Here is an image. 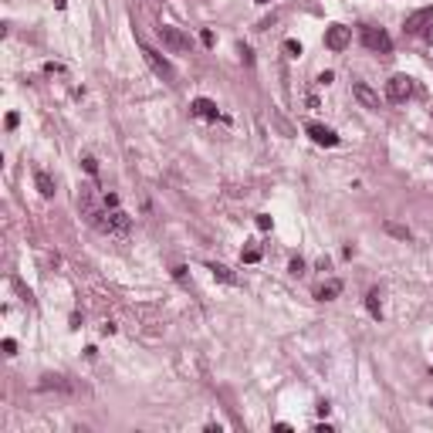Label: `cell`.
Segmentation results:
<instances>
[{
    "instance_id": "5",
    "label": "cell",
    "mask_w": 433,
    "mask_h": 433,
    "mask_svg": "<svg viewBox=\"0 0 433 433\" xmlns=\"http://www.w3.org/2000/svg\"><path fill=\"white\" fill-rule=\"evenodd\" d=\"M143 58L149 61V68H152V72L159 74V78H166V81H173V78H176V72H173V65H169V61H166V58H162L159 51H152L149 44H143Z\"/></svg>"
},
{
    "instance_id": "6",
    "label": "cell",
    "mask_w": 433,
    "mask_h": 433,
    "mask_svg": "<svg viewBox=\"0 0 433 433\" xmlns=\"http://www.w3.org/2000/svg\"><path fill=\"white\" fill-rule=\"evenodd\" d=\"M349 41H352V31L342 27V24H332V27L325 31V48H328V51H345Z\"/></svg>"
},
{
    "instance_id": "30",
    "label": "cell",
    "mask_w": 433,
    "mask_h": 433,
    "mask_svg": "<svg viewBox=\"0 0 433 433\" xmlns=\"http://www.w3.org/2000/svg\"><path fill=\"white\" fill-rule=\"evenodd\" d=\"M257 3H271V0H257Z\"/></svg>"
},
{
    "instance_id": "4",
    "label": "cell",
    "mask_w": 433,
    "mask_h": 433,
    "mask_svg": "<svg viewBox=\"0 0 433 433\" xmlns=\"http://www.w3.org/2000/svg\"><path fill=\"white\" fill-rule=\"evenodd\" d=\"M386 95H389V102H406L413 95V78L410 74H393L386 81Z\"/></svg>"
},
{
    "instance_id": "21",
    "label": "cell",
    "mask_w": 433,
    "mask_h": 433,
    "mask_svg": "<svg viewBox=\"0 0 433 433\" xmlns=\"http://www.w3.org/2000/svg\"><path fill=\"white\" fill-rule=\"evenodd\" d=\"M44 74H65V65H58V61H48V65H44Z\"/></svg>"
},
{
    "instance_id": "26",
    "label": "cell",
    "mask_w": 433,
    "mask_h": 433,
    "mask_svg": "<svg viewBox=\"0 0 433 433\" xmlns=\"http://www.w3.org/2000/svg\"><path fill=\"white\" fill-rule=\"evenodd\" d=\"M115 207H119V197L108 193V197H105V210H115Z\"/></svg>"
},
{
    "instance_id": "25",
    "label": "cell",
    "mask_w": 433,
    "mask_h": 433,
    "mask_svg": "<svg viewBox=\"0 0 433 433\" xmlns=\"http://www.w3.org/2000/svg\"><path fill=\"white\" fill-rule=\"evenodd\" d=\"M17 122H20V115L17 112H7V129H17Z\"/></svg>"
},
{
    "instance_id": "20",
    "label": "cell",
    "mask_w": 433,
    "mask_h": 433,
    "mask_svg": "<svg viewBox=\"0 0 433 433\" xmlns=\"http://www.w3.org/2000/svg\"><path fill=\"white\" fill-rule=\"evenodd\" d=\"M271 227H274V220H271V216H268V214H257V230H271Z\"/></svg>"
},
{
    "instance_id": "9",
    "label": "cell",
    "mask_w": 433,
    "mask_h": 433,
    "mask_svg": "<svg viewBox=\"0 0 433 433\" xmlns=\"http://www.w3.org/2000/svg\"><path fill=\"white\" fill-rule=\"evenodd\" d=\"M430 20H433V7H420V10H413V14L406 17V31L416 34V31H420L423 24H430Z\"/></svg>"
},
{
    "instance_id": "10",
    "label": "cell",
    "mask_w": 433,
    "mask_h": 433,
    "mask_svg": "<svg viewBox=\"0 0 433 433\" xmlns=\"http://www.w3.org/2000/svg\"><path fill=\"white\" fill-rule=\"evenodd\" d=\"M193 112H197L200 119H216V115H220V108H216L214 98H193Z\"/></svg>"
},
{
    "instance_id": "1",
    "label": "cell",
    "mask_w": 433,
    "mask_h": 433,
    "mask_svg": "<svg viewBox=\"0 0 433 433\" xmlns=\"http://www.w3.org/2000/svg\"><path fill=\"white\" fill-rule=\"evenodd\" d=\"M91 223H95L98 230H108V234H112V230L126 234L132 220H129V214H122V210L115 207V210H105V214H91Z\"/></svg>"
},
{
    "instance_id": "17",
    "label": "cell",
    "mask_w": 433,
    "mask_h": 433,
    "mask_svg": "<svg viewBox=\"0 0 433 433\" xmlns=\"http://www.w3.org/2000/svg\"><path fill=\"white\" fill-rule=\"evenodd\" d=\"M240 261H244V264H257V261H261V251H257V247H247V251L240 254Z\"/></svg>"
},
{
    "instance_id": "3",
    "label": "cell",
    "mask_w": 433,
    "mask_h": 433,
    "mask_svg": "<svg viewBox=\"0 0 433 433\" xmlns=\"http://www.w3.org/2000/svg\"><path fill=\"white\" fill-rule=\"evenodd\" d=\"M159 31V37H162V44L173 51V54H183L186 48H190V37L180 31V27H173V24H162V27H156Z\"/></svg>"
},
{
    "instance_id": "24",
    "label": "cell",
    "mask_w": 433,
    "mask_h": 433,
    "mask_svg": "<svg viewBox=\"0 0 433 433\" xmlns=\"http://www.w3.org/2000/svg\"><path fill=\"white\" fill-rule=\"evenodd\" d=\"M3 352H7V356H17V342H14V339H3Z\"/></svg>"
},
{
    "instance_id": "29",
    "label": "cell",
    "mask_w": 433,
    "mask_h": 433,
    "mask_svg": "<svg viewBox=\"0 0 433 433\" xmlns=\"http://www.w3.org/2000/svg\"><path fill=\"white\" fill-rule=\"evenodd\" d=\"M427 41H430V44H433V27H430V31H427Z\"/></svg>"
},
{
    "instance_id": "18",
    "label": "cell",
    "mask_w": 433,
    "mask_h": 433,
    "mask_svg": "<svg viewBox=\"0 0 433 433\" xmlns=\"http://www.w3.org/2000/svg\"><path fill=\"white\" fill-rule=\"evenodd\" d=\"M285 51H288L291 58H298V54H301V44H298L294 37H288V41H285Z\"/></svg>"
},
{
    "instance_id": "11",
    "label": "cell",
    "mask_w": 433,
    "mask_h": 433,
    "mask_svg": "<svg viewBox=\"0 0 433 433\" xmlns=\"http://www.w3.org/2000/svg\"><path fill=\"white\" fill-rule=\"evenodd\" d=\"M34 183H37V193H41L44 200H51V197H54V180H51L44 169H34Z\"/></svg>"
},
{
    "instance_id": "2",
    "label": "cell",
    "mask_w": 433,
    "mask_h": 433,
    "mask_svg": "<svg viewBox=\"0 0 433 433\" xmlns=\"http://www.w3.org/2000/svg\"><path fill=\"white\" fill-rule=\"evenodd\" d=\"M362 44L369 51H379V54H389L393 51V37L382 27H362Z\"/></svg>"
},
{
    "instance_id": "22",
    "label": "cell",
    "mask_w": 433,
    "mask_h": 433,
    "mask_svg": "<svg viewBox=\"0 0 433 433\" xmlns=\"http://www.w3.org/2000/svg\"><path fill=\"white\" fill-rule=\"evenodd\" d=\"M288 271H291V274H305V261H301V257H294V261L288 264Z\"/></svg>"
},
{
    "instance_id": "28",
    "label": "cell",
    "mask_w": 433,
    "mask_h": 433,
    "mask_svg": "<svg viewBox=\"0 0 433 433\" xmlns=\"http://www.w3.org/2000/svg\"><path fill=\"white\" fill-rule=\"evenodd\" d=\"M65 3H68V0H54V7H58V10H65Z\"/></svg>"
},
{
    "instance_id": "27",
    "label": "cell",
    "mask_w": 433,
    "mask_h": 433,
    "mask_svg": "<svg viewBox=\"0 0 433 433\" xmlns=\"http://www.w3.org/2000/svg\"><path fill=\"white\" fill-rule=\"evenodd\" d=\"M332 81H335V74H332V72H322V74H318V85H332Z\"/></svg>"
},
{
    "instance_id": "13",
    "label": "cell",
    "mask_w": 433,
    "mask_h": 433,
    "mask_svg": "<svg viewBox=\"0 0 433 433\" xmlns=\"http://www.w3.org/2000/svg\"><path fill=\"white\" fill-rule=\"evenodd\" d=\"M41 389H61V393H74V386L65 379V376H44Z\"/></svg>"
},
{
    "instance_id": "12",
    "label": "cell",
    "mask_w": 433,
    "mask_h": 433,
    "mask_svg": "<svg viewBox=\"0 0 433 433\" xmlns=\"http://www.w3.org/2000/svg\"><path fill=\"white\" fill-rule=\"evenodd\" d=\"M339 294H342V281H335V278L315 288V298H318V301H332V298H339Z\"/></svg>"
},
{
    "instance_id": "16",
    "label": "cell",
    "mask_w": 433,
    "mask_h": 433,
    "mask_svg": "<svg viewBox=\"0 0 433 433\" xmlns=\"http://www.w3.org/2000/svg\"><path fill=\"white\" fill-rule=\"evenodd\" d=\"M365 308H369V315H372V318H382V301H379V291H369V294H365Z\"/></svg>"
},
{
    "instance_id": "15",
    "label": "cell",
    "mask_w": 433,
    "mask_h": 433,
    "mask_svg": "<svg viewBox=\"0 0 433 433\" xmlns=\"http://www.w3.org/2000/svg\"><path fill=\"white\" fill-rule=\"evenodd\" d=\"M210 271H214L216 281H223V285H237V274H234L227 264H210Z\"/></svg>"
},
{
    "instance_id": "7",
    "label": "cell",
    "mask_w": 433,
    "mask_h": 433,
    "mask_svg": "<svg viewBox=\"0 0 433 433\" xmlns=\"http://www.w3.org/2000/svg\"><path fill=\"white\" fill-rule=\"evenodd\" d=\"M352 98L359 102L362 108H369V112H379V95L369 88V85H362V81H356L352 85Z\"/></svg>"
},
{
    "instance_id": "19",
    "label": "cell",
    "mask_w": 433,
    "mask_h": 433,
    "mask_svg": "<svg viewBox=\"0 0 433 433\" xmlns=\"http://www.w3.org/2000/svg\"><path fill=\"white\" fill-rule=\"evenodd\" d=\"M81 166H85V173H88V176H95V173H98V162H95L91 156H85V159H81Z\"/></svg>"
},
{
    "instance_id": "31",
    "label": "cell",
    "mask_w": 433,
    "mask_h": 433,
    "mask_svg": "<svg viewBox=\"0 0 433 433\" xmlns=\"http://www.w3.org/2000/svg\"><path fill=\"white\" fill-rule=\"evenodd\" d=\"M430 112H433V108H430Z\"/></svg>"
},
{
    "instance_id": "14",
    "label": "cell",
    "mask_w": 433,
    "mask_h": 433,
    "mask_svg": "<svg viewBox=\"0 0 433 433\" xmlns=\"http://www.w3.org/2000/svg\"><path fill=\"white\" fill-rule=\"evenodd\" d=\"M382 230L389 234V237H396V240H410L413 234H410V227H403V223H393V220H386L382 223Z\"/></svg>"
},
{
    "instance_id": "8",
    "label": "cell",
    "mask_w": 433,
    "mask_h": 433,
    "mask_svg": "<svg viewBox=\"0 0 433 433\" xmlns=\"http://www.w3.org/2000/svg\"><path fill=\"white\" fill-rule=\"evenodd\" d=\"M305 132L315 139L318 145H339V136H335V129H328V126H318V122H308L305 126Z\"/></svg>"
},
{
    "instance_id": "23",
    "label": "cell",
    "mask_w": 433,
    "mask_h": 433,
    "mask_svg": "<svg viewBox=\"0 0 433 433\" xmlns=\"http://www.w3.org/2000/svg\"><path fill=\"white\" fill-rule=\"evenodd\" d=\"M200 41H203L207 48H214V44H216V34H214V31H203V34H200Z\"/></svg>"
}]
</instances>
